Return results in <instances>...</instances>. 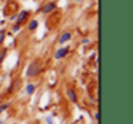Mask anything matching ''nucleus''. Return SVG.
I'll return each instance as SVG.
<instances>
[{"label": "nucleus", "mask_w": 133, "mask_h": 124, "mask_svg": "<svg viewBox=\"0 0 133 124\" xmlns=\"http://www.w3.org/2000/svg\"><path fill=\"white\" fill-rule=\"evenodd\" d=\"M42 69H43V64H42V61L39 60V59L33 60L32 63L27 66V69H26V77H29V78L37 77V76L42 73Z\"/></svg>", "instance_id": "nucleus-1"}, {"label": "nucleus", "mask_w": 133, "mask_h": 124, "mask_svg": "<svg viewBox=\"0 0 133 124\" xmlns=\"http://www.w3.org/2000/svg\"><path fill=\"white\" fill-rule=\"evenodd\" d=\"M56 9H57L56 2H47V3H44L43 6L39 9V13H42V14H50V13H53Z\"/></svg>", "instance_id": "nucleus-2"}, {"label": "nucleus", "mask_w": 133, "mask_h": 124, "mask_svg": "<svg viewBox=\"0 0 133 124\" xmlns=\"http://www.w3.org/2000/svg\"><path fill=\"white\" fill-rule=\"evenodd\" d=\"M69 53H70V47L69 46H62V47H59V49L55 52L53 57H55V60H63L64 57H67Z\"/></svg>", "instance_id": "nucleus-3"}, {"label": "nucleus", "mask_w": 133, "mask_h": 124, "mask_svg": "<svg viewBox=\"0 0 133 124\" xmlns=\"http://www.w3.org/2000/svg\"><path fill=\"white\" fill-rule=\"evenodd\" d=\"M29 17H30V12H29V10H20V12L17 13V17H16L15 23L19 24V26H23V24L29 20Z\"/></svg>", "instance_id": "nucleus-4"}, {"label": "nucleus", "mask_w": 133, "mask_h": 124, "mask_svg": "<svg viewBox=\"0 0 133 124\" xmlns=\"http://www.w3.org/2000/svg\"><path fill=\"white\" fill-rule=\"evenodd\" d=\"M72 37H73L72 32H69V30H66V32H63L60 36H59V40H57V43L60 44V46H64V43H67V41H70V40H72Z\"/></svg>", "instance_id": "nucleus-5"}, {"label": "nucleus", "mask_w": 133, "mask_h": 124, "mask_svg": "<svg viewBox=\"0 0 133 124\" xmlns=\"http://www.w3.org/2000/svg\"><path fill=\"white\" fill-rule=\"evenodd\" d=\"M66 96H67V98H69L70 103H73V104L77 103V94H76V90L73 89L72 86H69L66 89Z\"/></svg>", "instance_id": "nucleus-6"}, {"label": "nucleus", "mask_w": 133, "mask_h": 124, "mask_svg": "<svg viewBox=\"0 0 133 124\" xmlns=\"http://www.w3.org/2000/svg\"><path fill=\"white\" fill-rule=\"evenodd\" d=\"M37 27H39L37 19H30V20H27V30H29V32H35Z\"/></svg>", "instance_id": "nucleus-7"}, {"label": "nucleus", "mask_w": 133, "mask_h": 124, "mask_svg": "<svg viewBox=\"0 0 133 124\" xmlns=\"http://www.w3.org/2000/svg\"><path fill=\"white\" fill-rule=\"evenodd\" d=\"M26 94H29V96H33L35 94V91H36V84H33V83H27L26 84Z\"/></svg>", "instance_id": "nucleus-8"}, {"label": "nucleus", "mask_w": 133, "mask_h": 124, "mask_svg": "<svg viewBox=\"0 0 133 124\" xmlns=\"http://www.w3.org/2000/svg\"><path fill=\"white\" fill-rule=\"evenodd\" d=\"M6 54H7V49H6V47H3V49L0 50V64L4 61V59H6Z\"/></svg>", "instance_id": "nucleus-9"}, {"label": "nucleus", "mask_w": 133, "mask_h": 124, "mask_svg": "<svg viewBox=\"0 0 133 124\" xmlns=\"http://www.w3.org/2000/svg\"><path fill=\"white\" fill-rule=\"evenodd\" d=\"M6 34H7V33H6V30H4V29L0 30V46H2V44L4 43V40H6Z\"/></svg>", "instance_id": "nucleus-10"}, {"label": "nucleus", "mask_w": 133, "mask_h": 124, "mask_svg": "<svg viewBox=\"0 0 133 124\" xmlns=\"http://www.w3.org/2000/svg\"><path fill=\"white\" fill-rule=\"evenodd\" d=\"M9 106H10L9 103H3V104H0V114H2V113H3L4 110L9 108Z\"/></svg>", "instance_id": "nucleus-11"}, {"label": "nucleus", "mask_w": 133, "mask_h": 124, "mask_svg": "<svg viewBox=\"0 0 133 124\" xmlns=\"http://www.w3.org/2000/svg\"><path fill=\"white\" fill-rule=\"evenodd\" d=\"M20 29H22V26H19V24H13V26H12V32L13 33H19V32H20Z\"/></svg>", "instance_id": "nucleus-12"}, {"label": "nucleus", "mask_w": 133, "mask_h": 124, "mask_svg": "<svg viewBox=\"0 0 133 124\" xmlns=\"http://www.w3.org/2000/svg\"><path fill=\"white\" fill-rule=\"evenodd\" d=\"M46 124H53V115H47L46 117Z\"/></svg>", "instance_id": "nucleus-13"}, {"label": "nucleus", "mask_w": 133, "mask_h": 124, "mask_svg": "<svg viewBox=\"0 0 133 124\" xmlns=\"http://www.w3.org/2000/svg\"><path fill=\"white\" fill-rule=\"evenodd\" d=\"M80 43L86 46V44H89V43H90V40H89V39H87V37H83V39H82V40H80Z\"/></svg>", "instance_id": "nucleus-14"}, {"label": "nucleus", "mask_w": 133, "mask_h": 124, "mask_svg": "<svg viewBox=\"0 0 133 124\" xmlns=\"http://www.w3.org/2000/svg\"><path fill=\"white\" fill-rule=\"evenodd\" d=\"M16 17H17V13H13V14L9 17V20L10 21H16Z\"/></svg>", "instance_id": "nucleus-15"}, {"label": "nucleus", "mask_w": 133, "mask_h": 124, "mask_svg": "<svg viewBox=\"0 0 133 124\" xmlns=\"http://www.w3.org/2000/svg\"><path fill=\"white\" fill-rule=\"evenodd\" d=\"M93 118H95L93 121H97V123H99V111H95V114H93Z\"/></svg>", "instance_id": "nucleus-16"}, {"label": "nucleus", "mask_w": 133, "mask_h": 124, "mask_svg": "<svg viewBox=\"0 0 133 124\" xmlns=\"http://www.w3.org/2000/svg\"><path fill=\"white\" fill-rule=\"evenodd\" d=\"M90 124H99V123H97V121H92Z\"/></svg>", "instance_id": "nucleus-17"}, {"label": "nucleus", "mask_w": 133, "mask_h": 124, "mask_svg": "<svg viewBox=\"0 0 133 124\" xmlns=\"http://www.w3.org/2000/svg\"><path fill=\"white\" fill-rule=\"evenodd\" d=\"M75 2H77V3H79V2H83V0H75Z\"/></svg>", "instance_id": "nucleus-18"}, {"label": "nucleus", "mask_w": 133, "mask_h": 124, "mask_svg": "<svg viewBox=\"0 0 133 124\" xmlns=\"http://www.w3.org/2000/svg\"><path fill=\"white\" fill-rule=\"evenodd\" d=\"M0 124H3V121H2V120H0Z\"/></svg>", "instance_id": "nucleus-19"}, {"label": "nucleus", "mask_w": 133, "mask_h": 124, "mask_svg": "<svg viewBox=\"0 0 133 124\" xmlns=\"http://www.w3.org/2000/svg\"><path fill=\"white\" fill-rule=\"evenodd\" d=\"M3 124H4V123H3Z\"/></svg>", "instance_id": "nucleus-20"}]
</instances>
